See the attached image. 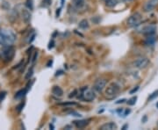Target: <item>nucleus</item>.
Listing matches in <instances>:
<instances>
[{
  "label": "nucleus",
  "mask_w": 158,
  "mask_h": 130,
  "mask_svg": "<svg viewBox=\"0 0 158 130\" xmlns=\"http://www.w3.org/2000/svg\"><path fill=\"white\" fill-rule=\"evenodd\" d=\"M16 34L12 30L7 28L0 29V45L3 47L13 45L16 41Z\"/></svg>",
  "instance_id": "obj_1"
},
{
  "label": "nucleus",
  "mask_w": 158,
  "mask_h": 130,
  "mask_svg": "<svg viewBox=\"0 0 158 130\" xmlns=\"http://www.w3.org/2000/svg\"><path fill=\"white\" fill-rule=\"evenodd\" d=\"M0 56L1 59L5 63H10L15 56V48L11 46H4L3 48L0 50Z\"/></svg>",
  "instance_id": "obj_2"
},
{
  "label": "nucleus",
  "mask_w": 158,
  "mask_h": 130,
  "mask_svg": "<svg viewBox=\"0 0 158 130\" xmlns=\"http://www.w3.org/2000/svg\"><path fill=\"white\" fill-rule=\"evenodd\" d=\"M120 86L117 84L113 83L108 87H106L105 92V97L108 98H115L118 95V93L120 92Z\"/></svg>",
  "instance_id": "obj_3"
},
{
  "label": "nucleus",
  "mask_w": 158,
  "mask_h": 130,
  "mask_svg": "<svg viewBox=\"0 0 158 130\" xmlns=\"http://www.w3.org/2000/svg\"><path fill=\"white\" fill-rule=\"evenodd\" d=\"M81 98L84 101H87V102H92L93 101L95 98H96V94H95V92L92 89H89L87 87H84L83 90H82V92H81Z\"/></svg>",
  "instance_id": "obj_4"
},
{
  "label": "nucleus",
  "mask_w": 158,
  "mask_h": 130,
  "mask_svg": "<svg viewBox=\"0 0 158 130\" xmlns=\"http://www.w3.org/2000/svg\"><path fill=\"white\" fill-rule=\"evenodd\" d=\"M141 14L140 12H134L127 19L126 24L128 27H132L137 26L141 22Z\"/></svg>",
  "instance_id": "obj_5"
},
{
  "label": "nucleus",
  "mask_w": 158,
  "mask_h": 130,
  "mask_svg": "<svg viewBox=\"0 0 158 130\" xmlns=\"http://www.w3.org/2000/svg\"><path fill=\"white\" fill-rule=\"evenodd\" d=\"M150 61L148 57H140L138 59H136L133 63V66L138 69H142L148 67V65L149 64Z\"/></svg>",
  "instance_id": "obj_6"
},
{
  "label": "nucleus",
  "mask_w": 158,
  "mask_h": 130,
  "mask_svg": "<svg viewBox=\"0 0 158 130\" xmlns=\"http://www.w3.org/2000/svg\"><path fill=\"white\" fill-rule=\"evenodd\" d=\"M107 84V80L105 78H99L97 79L95 81L94 84H93V90L97 92H101L106 86Z\"/></svg>",
  "instance_id": "obj_7"
},
{
  "label": "nucleus",
  "mask_w": 158,
  "mask_h": 130,
  "mask_svg": "<svg viewBox=\"0 0 158 130\" xmlns=\"http://www.w3.org/2000/svg\"><path fill=\"white\" fill-rule=\"evenodd\" d=\"M158 6V0H148L143 5V11L145 12H153Z\"/></svg>",
  "instance_id": "obj_8"
},
{
  "label": "nucleus",
  "mask_w": 158,
  "mask_h": 130,
  "mask_svg": "<svg viewBox=\"0 0 158 130\" xmlns=\"http://www.w3.org/2000/svg\"><path fill=\"white\" fill-rule=\"evenodd\" d=\"M157 32V26L150 24V25H147L145 26L142 29H141V32L145 35H154Z\"/></svg>",
  "instance_id": "obj_9"
},
{
  "label": "nucleus",
  "mask_w": 158,
  "mask_h": 130,
  "mask_svg": "<svg viewBox=\"0 0 158 130\" xmlns=\"http://www.w3.org/2000/svg\"><path fill=\"white\" fill-rule=\"evenodd\" d=\"M21 18L23 20V21L26 23V24H28L30 21H31V18H32V14L30 13V12L24 8L21 10Z\"/></svg>",
  "instance_id": "obj_10"
},
{
  "label": "nucleus",
  "mask_w": 158,
  "mask_h": 130,
  "mask_svg": "<svg viewBox=\"0 0 158 130\" xmlns=\"http://www.w3.org/2000/svg\"><path fill=\"white\" fill-rule=\"evenodd\" d=\"M73 124L76 129H84L88 124H89V120H78V121H74Z\"/></svg>",
  "instance_id": "obj_11"
},
{
  "label": "nucleus",
  "mask_w": 158,
  "mask_h": 130,
  "mask_svg": "<svg viewBox=\"0 0 158 130\" xmlns=\"http://www.w3.org/2000/svg\"><path fill=\"white\" fill-rule=\"evenodd\" d=\"M118 129V126L115 122H107L100 127L101 130H114Z\"/></svg>",
  "instance_id": "obj_12"
},
{
  "label": "nucleus",
  "mask_w": 158,
  "mask_h": 130,
  "mask_svg": "<svg viewBox=\"0 0 158 130\" xmlns=\"http://www.w3.org/2000/svg\"><path fill=\"white\" fill-rule=\"evenodd\" d=\"M52 93H53V95L56 96V97H63V91L60 86L55 85V86H53V88H52Z\"/></svg>",
  "instance_id": "obj_13"
},
{
  "label": "nucleus",
  "mask_w": 158,
  "mask_h": 130,
  "mask_svg": "<svg viewBox=\"0 0 158 130\" xmlns=\"http://www.w3.org/2000/svg\"><path fill=\"white\" fill-rule=\"evenodd\" d=\"M72 3L76 9H82L85 5V0H72Z\"/></svg>",
  "instance_id": "obj_14"
},
{
  "label": "nucleus",
  "mask_w": 158,
  "mask_h": 130,
  "mask_svg": "<svg viewBox=\"0 0 158 130\" xmlns=\"http://www.w3.org/2000/svg\"><path fill=\"white\" fill-rule=\"evenodd\" d=\"M78 27L81 28V29H83V30H86V29H89L90 24H89V22H88L87 20H82L79 22V24H78Z\"/></svg>",
  "instance_id": "obj_15"
},
{
  "label": "nucleus",
  "mask_w": 158,
  "mask_h": 130,
  "mask_svg": "<svg viewBox=\"0 0 158 130\" xmlns=\"http://www.w3.org/2000/svg\"><path fill=\"white\" fill-rule=\"evenodd\" d=\"M27 92V88H26V89L19 90V91L15 94L14 98H15V99H21V98H23L26 96Z\"/></svg>",
  "instance_id": "obj_16"
},
{
  "label": "nucleus",
  "mask_w": 158,
  "mask_h": 130,
  "mask_svg": "<svg viewBox=\"0 0 158 130\" xmlns=\"http://www.w3.org/2000/svg\"><path fill=\"white\" fill-rule=\"evenodd\" d=\"M155 42H156V37L154 35H148V37L145 40V44L147 46H151L155 44Z\"/></svg>",
  "instance_id": "obj_17"
},
{
  "label": "nucleus",
  "mask_w": 158,
  "mask_h": 130,
  "mask_svg": "<svg viewBox=\"0 0 158 130\" xmlns=\"http://www.w3.org/2000/svg\"><path fill=\"white\" fill-rule=\"evenodd\" d=\"M32 75H33V66H32L31 68L27 70V75L25 77L26 80H30V78L32 77Z\"/></svg>",
  "instance_id": "obj_18"
},
{
  "label": "nucleus",
  "mask_w": 158,
  "mask_h": 130,
  "mask_svg": "<svg viewBox=\"0 0 158 130\" xmlns=\"http://www.w3.org/2000/svg\"><path fill=\"white\" fill-rule=\"evenodd\" d=\"M117 4H118V0H108V1L105 2L106 6L111 7V8H112V7H114Z\"/></svg>",
  "instance_id": "obj_19"
},
{
  "label": "nucleus",
  "mask_w": 158,
  "mask_h": 130,
  "mask_svg": "<svg viewBox=\"0 0 158 130\" xmlns=\"http://www.w3.org/2000/svg\"><path fill=\"white\" fill-rule=\"evenodd\" d=\"M59 105H63V106H73V105H76V103L72 102V101H69V102H63L60 103Z\"/></svg>",
  "instance_id": "obj_20"
},
{
  "label": "nucleus",
  "mask_w": 158,
  "mask_h": 130,
  "mask_svg": "<svg viewBox=\"0 0 158 130\" xmlns=\"http://www.w3.org/2000/svg\"><path fill=\"white\" fill-rule=\"evenodd\" d=\"M136 100H137V96L131 98L130 99H128V100L126 101V103H127V105H135Z\"/></svg>",
  "instance_id": "obj_21"
},
{
  "label": "nucleus",
  "mask_w": 158,
  "mask_h": 130,
  "mask_svg": "<svg viewBox=\"0 0 158 130\" xmlns=\"http://www.w3.org/2000/svg\"><path fill=\"white\" fill-rule=\"evenodd\" d=\"M26 6L28 10H33V1L32 0H27L26 1Z\"/></svg>",
  "instance_id": "obj_22"
},
{
  "label": "nucleus",
  "mask_w": 158,
  "mask_h": 130,
  "mask_svg": "<svg viewBox=\"0 0 158 130\" xmlns=\"http://www.w3.org/2000/svg\"><path fill=\"white\" fill-rule=\"evenodd\" d=\"M157 97H158V90H157V91H155L153 93L150 94V96L149 97V100H153V99L157 98Z\"/></svg>",
  "instance_id": "obj_23"
},
{
  "label": "nucleus",
  "mask_w": 158,
  "mask_h": 130,
  "mask_svg": "<svg viewBox=\"0 0 158 130\" xmlns=\"http://www.w3.org/2000/svg\"><path fill=\"white\" fill-rule=\"evenodd\" d=\"M24 105H25V102H21L17 107H16V109H17V112L18 113H20L22 110H23V107H24Z\"/></svg>",
  "instance_id": "obj_24"
},
{
  "label": "nucleus",
  "mask_w": 158,
  "mask_h": 130,
  "mask_svg": "<svg viewBox=\"0 0 158 130\" xmlns=\"http://www.w3.org/2000/svg\"><path fill=\"white\" fill-rule=\"evenodd\" d=\"M37 57H38V52H35V53L33 54L32 58V66L35 64V62H36V60H37Z\"/></svg>",
  "instance_id": "obj_25"
},
{
  "label": "nucleus",
  "mask_w": 158,
  "mask_h": 130,
  "mask_svg": "<svg viewBox=\"0 0 158 130\" xmlns=\"http://www.w3.org/2000/svg\"><path fill=\"white\" fill-rule=\"evenodd\" d=\"M42 3H43L44 6H49L52 4V0H43Z\"/></svg>",
  "instance_id": "obj_26"
},
{
  "label": "nucleus",
  "mask_w": 158,
  "mask_h": 130,
  "mask_svg": "<svg viewBox=\"0 0 158 130\" xmlns=\"http://www.w3.org/2000/svg\"><path fill=\"white\" fill-rule=\"evenodd\" d=\"M5 97H6V92H0V103L4 99Z\"/></svg>",
  "instance_id": "obj_27"
},
{
  "label": "nucleus",
  "mask_w": 158,
  "mask_h": 130,
  "mask_svg": "<svg viewBox=\"0 0 158 130\" xmlns=\"http://www.w3.org/2000/svg\"><path fill=\"white\" fill-rule=\"evenodd\" d=\"M76 94H77V91H76V90H74L73 92H71L69 93V98H72L76 97Z\"/></svg>",
  "instance_id": "obj_28"
},
{
  "label": "nucleus",
  "mask_w": 158,
  "mask_h": 130,
  "mask_svg": "<svg viewBox=\"0 0 158 130\" xmlns=\"http://www.w3.org/2000/svg\"><path fill=\"white\" fill-rule=\"evenodd\" d=\"M139 88H140L139 86H135V87H134L133 89H132V90H131V91L129 92V93H130V94H134L135 92H138Z\"/></svg>",
  "instance_id": "obj_29"
},
{
  "label": "nucleus",
  "mask_w": 158,
  "mask_h": 130,
  "mask_svg": "<svg viewBox=\"0 0 158 130\" xmlns=\"http://www.w3.org/2000/svg\"><path fill=\"white\" fill-rule=\"evenodd\" d=\"M54 45H55V41H54V40H52L49 42V44H48V49H52V48H54Z\"/></svg>",
  "instance_id": "obj_30"
},
{
  "label": "nucleus",
  "mask_w": 158,
  "mask_h": 130,
  "mask_svg": "<svg viewBox=\"0 0 158 130\" xmlns=\"http://www.w3.org/2000/svg\"><path fill=\"white\" fill-rule=\"evenodd\" d=\"M69 114H71L72 116H76V117H81V116H82L80 113H76V112H74V111L70 112V113H69Z\"/></svg>",
  "instance_id": "obj_31"
},
{
  "label": "nucleus",
  "mask_w": 158,
  "mask_h": 130,
  "mask_svg": "<svg viewBox=\"0 0 158 130\" xmlns=\"http://www.w3.org/2000/svg\"><path fill=\"white\" fill-rule=\"evenodd\" d=\"M60 13H61V8L56 9V18H58V17L60 16Z\"/></svg>",
  "instance_id": "obj_32"
},
{
  "label": "nucleus",
  "mask_w": 158,
  "mask_h": 130,
  "mask_svg": "<svg viewBox=\"0 0 158 130\" xmlns=\"http://www.w3.org/2000/svg\"><path fill=\"white\" fill-rule=\"evenodd\" d=\"M126 101V98H122V99H120L116 102V104H121V103H124Z\"/></svg>",
  "instance_id": "obj_33"
},
{
  "label": "nucleus",
  "mask_w": 158,
  "mask_h": 130,
  "mask_svg": "<svg viewBox=\"0 0 158 130\" xmlns=\"http://www.w3.org/2000/svg\"><path fill=\"white\" fill-rule=\"evenodd\" d=\"M147 120H148V117H147V115H144V117L141 119V121H142V123H145V122L147 121Z\"/></svg>",
  "instance_id": "obj_34"
},
{
  "label": "nucleus",
  "mask_w": 158,
  "mask_h": 130,
  "mask_svg": "<svg viewBox=\"0 0 158 130\" xmlns=\"http://www.w3.org/2000/svg\"><path fill=\"white\" fill-rule=\"evenodd\" d=\"M52 64H53V60H49L48 63L47 64V67H51Z\"/></svg>",
  "instance_id": "obj_35"
},
{
  "label": "nucleus",
  "mask_w": 158,
  "mask_h": 130,
  "mask_svg": "<svg viewBox=\"0 0 158 130\" xmlns=\"http://www.w3.org/2000/svg\"><path fill=\"white\" fill-rule=\"evenodd\" d=\"M130 113H131V110H130V109H126V111H125V113H124V115H125V116H126V115H128Z\"/></svg>",
  "instance_id": "obj_36"
},
{
  "label": "nucleus",
  "mask_w": 158,
  "mask_h": 130,
  "mask_svg": "<svg viewBox=\"0 0 158 130\" xmlns=\"http://www.w3.org/2000/svg\"><path fill=\"white\" fill-rule=\"evenodd\" d=\"M63 70H59V71H57L56 72V76L57 77V76H60V75H63Z\"/></svg>",
  "instance_id": "obj_37"
},
{
  "label": "nucleus",
  "mask_w": 158,
  "mask_h": 130,
  "mask_svg": "<svg viewBox=\"0 0 158 130\" xmlns=\"http://www.w3.org/2000/svg\"><path fill=\"white\" fill-rule=\"evenodd\" d=\"M49 129H55L54 125H53V124H49Z\"/></svg>",
  "instance_id": "obj_38"
},
{
  "label": "nucleus",
  "mask_w": 158,
  "mask_h": 130,
  "mask_svg": "<svg viewBox=\"0 0 158 130\" xmlns=\"http://www.w3.org/2000/svg\"><path fill=\"white\" fill-rule=\"evenodd\" d=\"M127 128H128V125H127V124H126V125H124V126L122 127V129H121L125 130L126 129H127Z\"/></svg>",
  "instance_id": "obj_39"
},
{
  "label": "nucleus",
  "mask_w": 158,
  "mask_h": 130,
  "mask_svg": "<svg viewBox=\"0 0 158 130\" xmlns=\"http://www.w3.org/2000/svg\"><path fill=\"white\" fill-rule=\"evenodd\" d=\"M123 112V109L122 108H120V109H118L117 110V113H122Z\"/></svg>",
  "instance_id": "obj_40"
},
{
  "label": "nucleus",
  "mask_w": 158,
  "mask_h": 130,
  "mask_svg": "<svg viewBox=\"0 0 158 130\" xmlns=\"http://www.w3.org/2000/svg\"><path fill=\"white\" fill-rule=\"evenodd\" d=\"M157 108H158V102H157Z\"/></svg>",
  "instance_id": "obj_41"
},
{
  "label": "nucleus",
  "mask_w": 158,
  "mask_h": 130,
  "mask_svg": "<svg viewBox=\"0 0 158 130\" xmlns=\"http://www.w3.org/2000/svg\"><path fill=\"white\" fill-rule=\"evenodd\" d=\"M103 1H105V2H106V1H108V0H103Z\"/></svg>",
  "instance_id": "obj_42"
},
{
  "label": "nucleus",
  "mask_w": 158,
  "mask_h": 130,
  "mask_svg": "<svg viewBox=\"0 0 158 130\" xmlns=\"http://www.w3.org/2000/svg\"><path fill=\"white\" fill-rule=\"evenodd\" d=\"M126 1H130V0H126Z\"/></svg>",
  "instance_id": "obj_43"
},
{
  "label": "nucleus",
  "mask_w": 158,
  "mask_h": 130,
  "mask_svg": "<svg viewBox=\"0 0 158 130\" xmlns=\"http://www.w3.org/2000/svg\"><path fill=\"white\" fill-rule=\"evenodd\" d=\"M157 126H158V122H157Z\"/></svg>",
  "instance_id": "obj_44"
}]
</instances>
